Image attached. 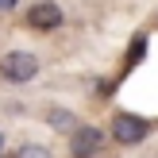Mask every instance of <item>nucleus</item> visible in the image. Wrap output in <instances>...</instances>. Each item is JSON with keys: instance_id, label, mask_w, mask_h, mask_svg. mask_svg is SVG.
Here are the masks:
<instances>
[{"instance_id": "39448f33", "label": "nucleus", "mask_w": 158, "mask_h": 158, "mask_svg": "<svg viewBox=\"0 0 158 158\" xmlns=\"http://www.w3.org/2000/svg\"><path fill=\"white\" fill-rule=\"evenodd\" d=\"M50 127H58V131L73 127V112H66V108H50Z\"/></svg>"}, {"instance_id": "20e7f679", "label": "nucleus", "mask_w": 158, "mask_h": 158, "mask_svg": "<svg viewBox=\"0 0 158 158\" xmlns=\"http://www.w3.org/2000/svg\"><path fill=\"white\" fill-rule=\"evenodd\" d=\"M27 23L35 31H54V27H62V8L50 4V0H39V4L27 12Z\"/></svg>"}, {"instance_id": "6e6552de", "label": "nucleus", "mask_w": 158, "mask_h": 158, "mask_svg": "<svg viewBox=\"0 0 158 158\" xmlns=\"http://www.w3.org/2000/svg\"><path fill=\"white\" fill-rule=\"evenodd\" d=\"M8 8H15V0H0V12H8Z\"/></svg>"}, {"instance_id": "0eeeda50", "label": "nucleus", "mask_w": 158, "mask_h": 158, "mask_svg": "<svg viewBox=\"0 0 158 158\" xmlns=\"http://www.w3.org/2000/svg\"><path fill=\"white\" fill-rule=\"evenodd\" d=\"M143 46H147L143 39H135V46H131V54H127V62H139V54H143Z\"/></svg>"}, {"instance_id": "1a4fd4ad", "label": "nucleus", "mask_w": 158, "mask_h": 158, "mask_svg": "<svg viewBox=\"0 0 158 158\" xmlns=\"http://www.w3.org/2000/svg\"><path fill=\"white\" fill-rule=\"evenodd\" d=\"M0 151H4V135H0Z\"/></svg>"}, {"instance_id": "f03ea898", "label": "nucleus", "mask_w": 158, "mask_h": 158, "mask_svg": "<svg viewBox=\"0 0 158 158\" xmlns=\"http://www.w3.org/2000/svg\"><path fill=\"white\" fill-rule=\"evenodd\" d=\"M100 147H104V131L100 127H89V123H85V127H77L73 135H69V154L73 158H93Z\"/></svg>"}, {"instance_id": "423d86ee", "label": "nucleus", "mask_w": 158, "mask_h": 158, "mask_svg": "<svg viewBox=\"0 0 158 158\" xmlns=\"http://www.w3.org/2000/svg\"><path fill=\"white\" fill-rule=\"evenodd\" d=\"M19 158H50V151H46V147H35V143H27L19 151Z\"/></svg>"}, {"instance_id": "9d476101", "label": "nucleus", "mask_w": 158, "mask_h": 158, "mask_svg": "<svg viewBox=\"0 0 158 158\" xmlns=\"http://www.w3.org/2000/svg\"><path fill=\"white\" fill-rule=\"evenodd\" d=\"M0 158H4V154H0Z\"/></svg>"}, {"instance_id": "f257e3e1", "label": "nucleus", "mask_w": 158, "mask_h": 158, "mask_svg": "<svg viewBox=\"0 0 158 158\" xmlns=\"http://www.w3.org/2000/svg\"><path fill=\"white\" fill-rule=\"evenodd\" d=\"M0 73L8 77V81H31V77L39 73V58L27 50H12L4 58V66H0Z\"/></svg>"}, {"instance_id": "7ed1b4c3", "label": "nucleus", "mask_w": 158, "mask_h": 158, "mask_svg": "<svg viewBox=\"0 0 158 158\" xmlns=\"http://www.w3.org/2000/svg\"><path fill=\"white\" fill-rule=\"evenodd\" d=\"M112 135H116V143H139V139H147V120L143 116H131V112H120L112 120Z\"/></svg>"}]
</instances>
